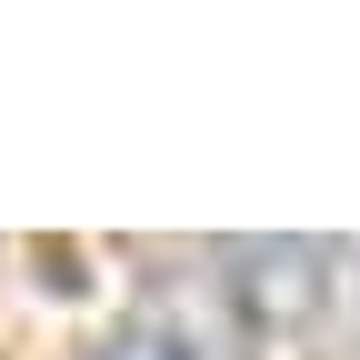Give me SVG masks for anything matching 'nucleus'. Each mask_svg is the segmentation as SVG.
<instances>
[{
	"label": "nucleus",
	"mask_w": 360,
	"mask_h": 360,
	"mask_svg": "<svg viewBox=\"0 0 360 360\" xmlns=\"http://www.w3.org/2000/svg\"><path fill=\"white\" fill-rule=\"evenodd\" d=\"M340 250L330 240H240L231 250V281H240V310H250V330L260 340H300L310 330V310H321V270Z\"/></svg>",
	"instance_id": "nucleus-1"
},
{
	"label": "nucleus",
	"mask_w": 360,
	"mask_h": 360,
	"mask_svg": "<svg viewBox=\"0 0 360 360\" xmlns=\"http://www.w3.org/2000/svg\"><path fill=\"white\" fill-rule=\"evenodd\" d=\"M101 360H231V330H220V310L200 290H160L120 321V340Z\"/></svg>",
	"instance_id": "nucleus-2"
},
{
	"label": "nucleus",
	"mask_w": 360,
	"mask_h": 360,
	"mask_svg": "<svg viewBox=\"0 0 360 360\" xmlns=\"http://www.w3.org/2000/svg\"><path fill=\"white\" fill-rule=\"evenodd\" d=\"M350 270H360V250H350Z\"/></svg>",
	"instance_id": "nucleus-3"
}]
</instances>
